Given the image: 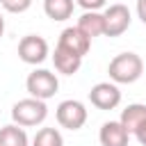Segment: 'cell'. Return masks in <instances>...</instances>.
<instances>
[{
    "label": "cell",
    "instance_id": "1",
    "mask_svg": "<svg viewBox=\"0 0 146 146\" xmlns=\"http://www.w3.org/2000/svg\"><path fill=\"white\" fill-rule=\"evenodd\" d=\"M107 73L114 84H132L144 73V59L137 52H121L110 62Z\"/></svg>",
    "mask_w": 146,
    "mask_h": 146
},
{
    "label": "cell",
    "instance_id": "2",
    "mask_svg": "<svg viewBox=\"0 0 146 146\" xmlns=\"http://www.w3.org/2000/svg\"><path fill=\"white\" fill-rule=\"evenodd\" d=\"M48 116V105L46 100H39V98H21L18 103H14L11 107V121L16 125H23V128H34V125H41Z\"/></svg>",
    "mask_w": 146,
    "mask_h": 146
},
{
    "label": "cell",
    "instance_id": "3",
    "mask_svg": "<svg viewBox=\"0 0 146 146\" xmlns=\"http://www.w3.org/2000/svg\"><path fill=\"white\" fill-rule=\"evenodd\" d=\"M25 89H27V94H30L32 98L48 100V98H52V96L57 94L59 80H57V75H55L52 71H48V68H34V71L27 75V80H25Z\"/></svg>",
    "mask_w": 146,
    "mask_h": 146
},
{
    "label": "cell",
    "instance_id": "4",
    "mask_svg": "<svg viewBox=\"0 0 146 146\" xmlns=\"http://www.w3.org/2000/svg\"><path fill=\"white\" fill-rule=\"evenodd\" d=\"M55 116H57V123H59L62 128H66V130H80V128L87 123V116H89V114H87L84 103L68 98V100H62V103L57 105Z\"/></svg>",
    "mask_w": 146,
    "mask_h": 146
},
{
    "label": "cell",
    "instance_id": "5",
    "mask_svg": "<svg viewBox=\"0 0 146 146\" xmlns=\"http://www.w3.org/2000/svg\"><path fill=\"white\" fill-rule=\"evenodd\" d=\"M50 55V48H48V41L39 34H25L21 41H18V57L21 62L25 64H43Z\"/></svg>",
    "mask_w": 146,
    "mask_h": 146
},
{
    "label": "cell",
    "instance_id": "6",
    "mask_svg": "<svg viewBox=\"0 0 146 146\" xmlns=\"http://www.w3.org/2000/svg\"><path fill=\"white\" fill-rule=\"evenodd\" d=\"M103 18H105V36H121L132 23L130 9L125 5H121V2L110 5L103 11Z\"/></svg>",
    "mask_w": 146,
    "mask_h": 146
},
{
    "label": "cell",
    "instance_id": "7",
    "mask_svg": "<svg viewBox=\"0 0 146 146\" xmlns=\"http://www.w3.org/2000/svg\"><path fill=\"white\" fill-rule=\"evenodd\" d=\"M89 103L96 110H103V112L114 110L121 103V91L114 82H98L89 89Z\"/></svg>",
    "mask_w": 146,
    "mask_h": 146
},
{
    "label": "cell",
    "instance_id": "8",
    "mask_svg": "<svg viewBox=\"0 0 146 146\" xmlns=\"http://www.w3.org/2000/svg\"><path fill=\"white\" fill-rule=\"evenodd\" d=\"M57 46H62V48L71 50V52H73V55H78V57H84V55L89 52V48H91V39H89V36H87L78 25H71V27L62 30Z\"/></svg>",
    "mask_w": 146,
    "mask_h": 146
},
{
    "label": "cell",
    "instance_id": "9",
    "mask_svg": "<svg viewBox=\"0 0 146 146\" xmlns=\"http://www.w3.org/2000/svg\"><path fill=\"white\" fill-rule=\"evenodd\" d=\"M100 146H128L130 144V132L121 125V121H105L98 132Z\"/></svg>",
    "mask_w": 146,
    "mask_h": 146
},
{
    "label": "cell",
    "instance_id": "10",
    "mask_svg": "<svg viewBox=\"0 0 146 146\" xmlns=\"http://www.w3.org/2000/svg\"><path fill=\"white\" fill-rule=\"evenodd\" d=\"M52 64H55L57 73H62V75H73V73L80 71V66H82V57L73 55L71 50H66V48H62V46H55Z\"/></svg>",
    "mask_w": 146,
    "mask_h": 146
},
{
    "label": "cell",
    "instance_id": "11",
    "mask_svg": "<svg viewBox=\"0 0 146 146\" xmlns=\"http://www.w3.org/2000/svg\"><path fill=\"white\" fill-rule=\"evenodd\" d=\"M119 121H121V125H123L130 135H135V132L146 123V105H144V103H130L125 110H121Z\"/></svg>",
    "mask_w": 146,
    "mask_h": 146
},
{
    "label": "cell",
    "instance_id": "12",
    "mask_svg": "<svg viewBox=\"0 0 146 146\" xmlns=\"http://www.w3.org/2000/svg\"><path fill=\"white\" fill-rule=\"evenodd\" d=\"M78 27H80L89 39H94V36L105 34V18H103L100 11H84V14L78 18Z\"/></svg>",
    "mask_w": 146,
    "mask_h": 146
},
{
    "label": "cell",
    "instance_id": "13",
    "mask_svg": "<svg viewBox=\"0 0 146 146\" xmlns=\"http://www.w3.org/2000/svg\"><path fill=\"white\" fill-rule=\"evenodd\" d=\"M75 0H43V14L50 21H66L73 16Z\"/></svg>",
    "mask_w": 146,
    "mask_h": 146
},
{
    "label": "cell",
    "instance_id": "14",
    "mask_svg": "<svg viewBox=\"0 0 146 146\" xmlns=\"http://www.w3.org/2000/svg\"><path fill=\"white\" fill-rule=\"evenodd\" d=\"M0 146H30V139H27L25 128L23 125H16V123L2 125L0 128Z\"/></svg>",
    "mask_w": 146,
    "mask_h": 146
},
{
    "label": "cell",
    "instance_id": "15",
    "mask_svg": "<svg viewBox=\"0 0 146 146\" xmlns=\"http://www.w3.org/2000/svg\"><path fill=\"white\" fill-rule=\"evenodd\" d=\"M32 146H64V137L57 128H39Z\"/></svg>",
    "mask_w": 146,
    "mask_h": 146
},
{
    "label": "cell",
    "instance_id": "16",
    "mask_svg": "<svg viewBox=\"0 0 146 146\" xmlns=\"http://www.w3.org/2000/svg\"><path fill=\"white\" fill-rule=\"evenodd\" d=\"M0 7L9 14H23L32 7V0H0Z\"/></svg>",
    "mask_w": 146,
    "mask_h": 146
},
{
    "label": "cell",
    "instance_id": "17",
    "mask_svg": "<svg viewBox=\"0 0 146 146\" xmlns=\"http://www.w3.org/2000/svg\"><path fill=\"white\" fill-rule=\"evenodd\" d=\"M75 5H80L84 11H98L107 5V0H75Z\"/></svg>",
    "mask_w": 146,
    "mask_h": 146
},
{
    "label": "cell",
    "instance_id": "18",
    "mask_svg": "<svg viewBox=\"0 0 146 146\" xmlns=\"http://www.w3.org/2000/svg\"><path fill=\"white\" fill-rule=\"evenodd\" d=\"M137 16L146 25V0H137Z\"/></svg>",
    "mask_w": 146,
    "mask_h": 146
},
{
    "label": "cell",
    "instance_id": "19",
    "mask_svg": "<svg viewBox=\"0 0 146 146\" xmlns=\"http://www.w3.org/2000/svg\"><path fill=\"white\" fill-rule=\"evenodd\" d=\"M135 137H137V141H139L141 146H146V123H144V125L135 132Z\"/></svg>",
    "mask_w": 146,
    "mask_h": 146
},
{
    "label": "cell",
    "instance_id": "20",
    "mask_svg": "<svg viewBox=\"0 0 146 146\" xmlns=\"http://www.w3.org/2000/svg\"><path fill=\"white\" fill-rule=\"evenodd\" d=\"M2 34H5V18H2V11H0V39H2Z\"/></svg>",
    "mask_w": 146,
    "mask_h": 146
}]
</instances>
